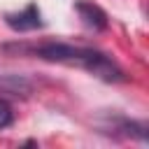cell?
<instances>
[{
    "instance_id": "cell-1",
    "label": "cell",
    "mask_w": 149,
    "mask_h": 149,
    "mask_svg": "<svg viewBox=\"0 0 149 149\" xmlns=\"http://www.w3.org/2000/svg\"><path fill=\"white\" fill-rule=\"evenodd\" d=\"M33 56H40L44 61H54V63H65V65H77L88 70L91 74L105 79V81H121L123 72L121 68L105 56L98 49H88V47H74V44H63V42H44L37 47L28 49Z\"/></svg>"
},
{
    "instance_id": "cell-2",
    "label": "cell",
    "mask_w": 149,
    "mask_h": 149,
    "mask_svg": "<svg viewBox=\"0 0 149 149\" xmlns=\"http://www.w3.org/2000/svg\"><path fill=\"white\" fill-rule=\"evenodd\" d=\"M5 21L12 30L16 33H30V30H37L42 28V16H40V9L35 2H30L26 9L21 12H12V14H5Z\"/></svg>"
},
{
    "instance_id": "cell-3",
    "label": "cell",
    "mask_w": 149,
    "mask_h": 149,
    "mask_svg": "<svg viewBox=\"0 0 149 149\" xmlns=\"http://www.w3.org/2000/svg\"><path fill=\"white\" fill-rule=\"evenodd\" d=\"M74 9H77V14L86 28H91V30H105L107 28V14L98 5H93L88 0H77Z\"/></svg>"
},
{
    "instance_id": "cell-4",
    "label": "cell",
    "mask_w": 149,
    "mask_h": 149,
    "mask_svg": "<svg viewBox=\"0 0 149 149\" xmlns=\"http://www.w3.org/2000/svg\"><path fill=\"white\" fill-rule=\"evenodd\" d=\"M12 121H14V109H12V105L0 98V130L7 128V126H12Z\"/></svg>"
}]
</instances>
